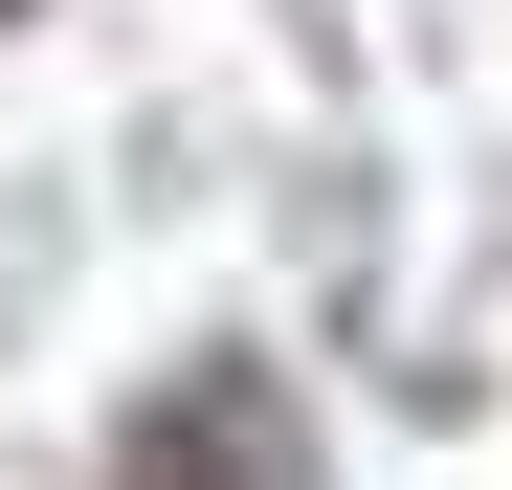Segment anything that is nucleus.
<instances>
[{
  "label": "nucleus",
  "instance_id": "nucleus-1",
  "mask_svg": "<svg viewBox=\"0 0 512 490\" xmlns=\"http://www.w3.org/2000/svg\"><path fill=\"white\" fill-rule=\"evenodd\" d=\"M0 23H23V0H0Z\"/></svg>",
  "mask_w": 512,
  "mask_h": 490
}]
</instances>
